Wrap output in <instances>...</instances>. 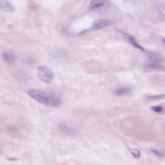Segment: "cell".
<instances>
[{"label":"cell","mask_w":165,"mask_h":165,"mask_svg":"<svg viewBox=\"0 0 165 165\" xmlns=\"http://www.w3.org/2000/svg\"><path fill=\"white\" fill-rule=\"evenodd\" d=\"M28 94L31 98L39 103L49 105V96L44 91L38 89H31L29 90Z\"/></svg>","instance_id":"1"},{"label":"cell","mask_w":165,"mask_h":165,"mask_svg":"<svg viewBox=\"0 0 165 165\" xmlns=\"http://www.w3.org/2000/svg\"><path fill=\"white\" fill-rule=\"evenodd\" d=\"M37 75L39 79L44 82L50 84L53 79L52 71L46 66H38L37 68Z\"/></svg>","instance_id":"2"},{"label":"cell","mask_w":165,"mask_h":165,"mask_svg":"<svg viewBox=\"0 0 165 165\" xmlns=\"http://www.w3.org/2000/svg\"><path fill=\"white\" fill-rule=\"evenodd\" d=\"M112 21L110 20L107 19H100L97 20L92 24L91 29L95 30L101 29L102 28L108 26L111 24Z\"/></svg>","instance_id":"3"},{"label":"cell","mask_w":165,"mask_h":165,"mask_svg":"<svg viewBox=\"0 0 165 165\" xmlns=\"http://www.w3.org/2000/svg\"><path fill=\"white\" fill-rule=\"evenodd\" d=\"M58 129L61 132L66 135H73L76 133L75 129L64 124H59L58 125Z\"/></svg>","instance_id":"4"},{"label":"cell","mask_w":165,"mask_h":165,"mask_svg":"<svg viewBox=\"0 0 165 165\" xmlns=\"http://www.w3.org/2000/svg\"><path fill=\"white\" fill-rule=\"evenodd\" d=\"M0 10L6 12H13L14 9L8 0H0Z\"/></svg>","instance_id":"5"},{"label":"cell","mask_w":165,"mask_h":165,"mask_svg":"<svg viewBox=\"0 0 165 165\" xmlns=\"http://www.w3.org/2000/svg\"><path fill=\"white\" fill-rule=\"evenodd\" d=\"M4 61L8 63H13L16 61V56L10 52H4L2 55Z\"/></svg>","instance_id":"6"},{"label":"cell","mask_w":165,"mask_h":165,"mask_svg":"<svg viewBox=\"0 0 165 165\" xmlns=\"http://www.w3.org/2000/svg\"><path fill=\"white\" fill-rule=\"evenodd\" d=\"M124 35L126 37L129 42L130 43V44L132 45L134 47H136V48H137L141 50H142V51L144 50V49L141 46V45L138 44L136 39L132 35L128 34L126 33H124Z\"/></svg>","instance_id":"7"},{"label":"cell","mask_w":165,"mask_h":165,"mask_svg":"<svg viewBox=\"0 0 165 165\" xmlns=\"http://www.w3.org/2000/svg\"><path fill=\"white\" fill-rule=\"evenodd\" d=\"M49 105L52 107H58L62 103L61 99L54 95H50L49 96Z\"/></svg>","instance_id":"8"},{"label":"cell","mask_w":165,"mask_h":165,"mask_svg":"<svg viewBox=\"0 0 165 165\" xmlns=\"http://www.w3.org/2000/svg\"><path fill=\"white\" fill-rule=\"evenodd\" d=\"M105 2L106 0H92L89 4V8L93 9L101 8L104 5Z\"/></svg>","instance_id":"9"},{"label":"cell","mask_w":165,"mask_h":165,"mask_svg":"<svg viewBox=\"0 0 165 165\" xmlns=\"http://www.w3.org/2000/svg\"><path fill=\"white\" fill-rule=\"evenodd\" d=\"M162 66L157 62H152L151 63H148L146 65L145 69L147 71H153L157 69H162Z\"/></svg>","instance_id":"10"},{"label":"cell","mask_w":165,"mask_h":165,"mask_svg":"<svg viewBox=\"0 0 165 165\" xmlns=\"http://www.w3.org/2000/svg\"><path fill=\"white\" fill-rule=\"evenodd\" d=\"M130 92V89L128 88L124 87L117 89L114 91V95L117 96H122L124 95H127Z\"/></svg>","instance_id":"11"},{"label":"cell","mask_w":165,"mask_h":165,"mask_svg":"<svg viewBox=\"0 0 165 165\" xmlns=\"http://www.w3.org/2000/svg\"><path fill=\"white\" fill-rule=\"evenodd\" d=\"M128 149L131 154H132L134 157L136 158L140 157L141 154H140V150L138 149H134V148H128Z\"/></svg>","instance_id":"12"},{"label":"cell","mask_w":165,"mask_h":165,"mask_svg":"<svg viewBox=\"0 0 165 165\" xmlns=\"http://www.w3.org/2000/svg\"><path fill=\"white\" fill-rule=\"evenodd\" d=\"M151 110L156 113H160L164 112V108L161 106H154L151 107Z\"/></svg>","instance_id":"13"},{"label":"cell","mask_w":165,"mask_h":165,"mask_svg":"<svg viewBox=\"0 0 165 165\" xmlns=\"http://www.w3.org/2000/svg\"><path fill=\"white\" fill-rule=\"evenodd\" d=\"M150 150L154 154H155L158 157H164V154H164V151H162L160 150L157 149H150Z\"/></svg>","instance_id":"14"},{"label":"cell","mask_w":165,"mask_h":165,"mask_svg":"<svg viewBox=\"0 0 165 165\" xmlns=\"http://www.w3.org/2000/svg\"><path fill=\"white\" fill-rule=\"evenodd\" d=\"M164 97H165V94H161V95H151V96H148V98L152 100H157L164 99Z\"/></svg>","instance_id":"15"},{"label":"cell","mask_w":165,"mask_h":165,"mask_svg":"<svg viewBox=\"0 0 165 165\" xmlns=\"http://www.w3.org/2000/svg\"><path fill=\"white\" fill-rule=\"evenodd\" d=\"M16 76H17L18 79H21L22 80H26V77H28V76H27V75H26V74H24V73H22L21 74V73H18V74H17Z\"/></svg>","instance_id":"16"},{"label":"cell","mask_w":165,"mask_h":165,"mask_svg":"<svg viewBox=\"0 0 165 165\" xmlns=\"http://www.w3.org/2000/svg\"><path fill=\"white\" fill-rule=\"evenodd\" d=\"M8 129L9 131L12 132H17L18 131V129L15 126H10L8 128Z\"/></svg>","instance_id":"17"}]
</instances>
